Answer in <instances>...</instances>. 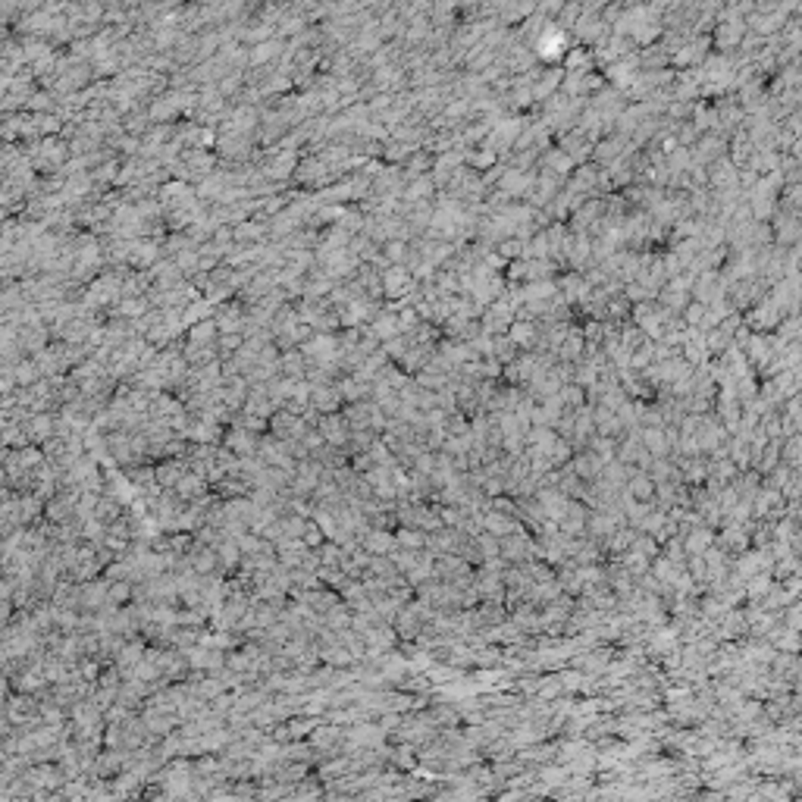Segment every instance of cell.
I'll return each mask as SVG.
<instances>
[{
  "label": "cell",
  "instance_id": "cell-1",
  "mask_svg": "<svg viewBox=\"0 0 802 802\" xmlns=\"http://www.w3.org/2000/svg\"><path fill=\"white\" fill-rule=\"evenodd\" d=\"M320 432H323L326 445H339V448H348L351 442V423L348 417H345L342 411L339 414H323L320 417Z\"/></svg>",
  "mask_w": 802,
  "mask_h": 802
},
{
  "label": "cell",
  "instance_id": "cell-2",
  "mask_svg": "<svg viewBox=\"0 0 802 802\" xmlns=\"http://www.w3.org/2000/svg\"><path fill=\"white\" fill-rule=\"evenodd\" d=\"M311 405L320 414H339L345 407V395L339 386H313L311 389Z\"/></svg>",
  "mask_w": 802,
  "mask_h": 802
},
{
  "label": "cell",
  "instance_id": "cell-3",
  "mask_svg": "<svg viewBox=\"0 0 802 802\" xmlns=\"http://www.w3.org/2000/svg\"><path fill=\"white\" fill-rule=\"evenodd\" d=\"M360 546H364L370 555H389L392 548L398 546V536L392 530H382V526H370V530L364 533V539H360Z\"/></svg>",
  "mask_w": 802,
  "mask_h": 802
},
{
  "label": "cell",
  "instance_id": "cell-4",
  "mask_svg": "<svg viewBox=\"0 0 802 802\" xmlns=\"http://www.w3.org/2000/svg\"><path fill=\"white\" fill-rule=\"evenodd\" d=\"M207 486H210L207 474H198V470H188V474H185L182 479H179L176 495H179V499H185V501H192V499H201V495H207Z\"/></svg>",
  "mask_w": 802,
  "mask_h": 802
},
{
  "label": "cell",
  "instance_id": "cell-5",
  "mask_svg": "<svg viewBox=\"0 0 802 802\" xmlns=\"http://www.w3.org/2000/svg\"><path fill=\"white\" fill-rule=\"evenodd\" d=\"M132 595H135V589H132V580H110V589H107V602L116 605V608H125V605H132Z\"/></svg>",
  "mask_w": 802,
  "mask_h": 802
},
{
  "label": "cell",
  "instance_id": "cell-6",
  "mask_svg": "<svg viewBox=\"0 0 802 802\" xmlns=\"http://www.w3.org/2000/svg\"><path fill=\"white\" fill-rule=\"evenodd\" d=\"M301 539H304V546H308V548H320V546H323V542H326L329 536H326V530H323V526H320L317 521H311V517H308V524H304V533H301Z\"/></svg>",
  "mask_w": 802,
  "mask_h": 802
},
{
  "label": "cell",
  "instance_id": "cell-7",
  "mask_svg": "<svg viewBox=\"0 0 802 802\" xmlns=\"http://www.w3.org/2000/svg\"><path fill=\"white\" fill-rule=\"evenodd\" d=\"M395 536H398V546H405V548H420V546H427V539L420 536V533L414 530V526H398L395 530Z\"/></svg>",
  "mask_w": 802,
  "mask_h": 802
},
{
  "label": "cell",
  "instance_id": "cell-8",
  "mask_svg": "<svg viewBox=\"0 0 802 802\" xmlns=\"http://www.w3.org/2000/svg\"><path fill=\"white\" fill-rule=\"evenodd\" d=\"M38 376H41L38 364H19V367H16V382H19L22 389H31V386H35Z\"/></svg>",
  "mask_w": 802,
  "mask_h": 802
},
{
  "label": "cell",
  "instance_id": "cell-9",
  "mask_svg": "<svg viewBox=\"0 0 802 802\" xmlns=\"http://www.w3.org/2000/svg\"><path fill=\"white\" fill-rule=\"evenodd\" d=\"M239 345H241L239 335H226V339H223V348H229V351H232V348H239Z\"/></svg>",
  "mask_w": 802,
  "mask_h": 802
}]
</instances>
